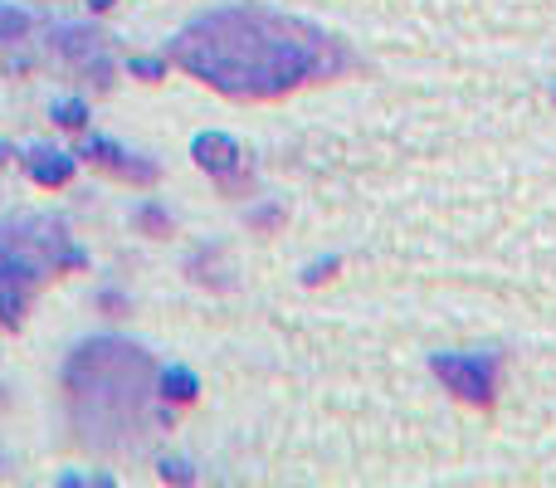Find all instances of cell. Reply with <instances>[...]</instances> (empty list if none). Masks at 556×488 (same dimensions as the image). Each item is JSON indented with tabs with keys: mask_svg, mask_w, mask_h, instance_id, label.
Returning <instances> with one entry per match:
<instances>
[{
	"mask_svg": "<svg viewBox=\"0 0 556 488\" xmlns=\"http://www.w3.org/2000/svg\"><path fill=\"white\" fill-rule=\"evenodd\" d=\"M162 479L166 484H195V470L186 460H162Z\"/></svg>",
	"mask_w": 556,
	"mask_h": 488,
	"instance_id": "obj_15",
	"label": "cell"
},
{
	"mask_svg": "<svg viewBox=\"0 0 556 488\" xmlns=\"http://www.w3.org/2000/svg\"><path fill=\"white\" fill-rule=\"evenodd\" d=\"M132 221H137V230H142V235H152V240H162V235H172V215H166L156 201L137 205V215H132Z\"/></svg>",
	"mask_w": 556,
	"mask_h": 488,
	"instance_id": "obj_9",
	"label": "cell"
},
{
	"mask_svg": "<svg viewBox=\"0 0 556 488\" xmlns=\"http://www.w3.org/2000/svg\"><path fill=\"white\" fill-rule=\"evenodd\" d=\"M430 372L450 386L459 401L469 405H493V391H498V362L493 356H473V352H434Z\"/></svg>",
	"mask_w": 556,
	"mask_h": 488,
	"instance_id": "obj_2",
	"label": "cell"
},
{
	"mask_svg": "<svg viewBox=\"0 0 556 488\" xmlns=\"http://www.w3.org/2000/svg\"><path fill=\"white\" fill-rule=\"evenodd\" d=\"M10 157H15V147H10V142H0V162H10Z\"/></svg>",
	"mask_w": 556,
	"mask_h": 488,
	"instance_id": "obj_18",
	"label": "cell"
},
{
	"mask_svg": "<svg viewBox=\"0 0 556 488\" xmlns=\"http://www.w3.org/2000/svg\"><path fill=\"white\" fill-rule=\"evenodd\" d=\"M45 259L15 254V249H0V284H39L45 278Z\"/></svg>",
	"mask_w": 556,
	"mask_h": 488,
	"instance_id": "obj_8",
	"label": "cell"
},
{
	"mask_svg": "<svg viewBox=\"0 0 556 488\" xmlns=\"http://www.w3.org/2000/svg\"><path fill=\"white\" fill-rule=\"evenodd\" d=\"M98 308H108V313H127V298L117 293V288H103V293H98Z\"/></svg>",
	"mask_w": 556,
	"mask_h": 488,
	"instance_id": "obj_17",
	"label": "cell"
},
{
	"mask_svg": "<svg viewBox=\"0 0 556 488\" xmlns=\"http://www.w3.org/2000/svg\"><path fill=\"white\" fill-rule=\"evenodd\" d=\"M25 172H29V182H39L45 191H59V186L74 182L78 157L74 152H54V147H29V152H25Z\"/></svg>",
	"mask_w": 556,
	"mask_h": 488,
	"instance_id": "obj_5",
	"label": "cell"
},
{
	"mask_svg": "<svg viewBox=\"0 0 556 488\" xmlns=\"http://www.w3.org/2000/svg\"><path fill=\"white\" fill-rule=\"evenodd\" d=\"M29 25H35V20H29L25 10H20V5H5V0H0V39H20Z\"/></svg>",
	"mask_w": 556,
	"mask_h": 488,
	"instance_id": "obj_12",
	"label": "cell"
},
{
	"mask_svg": "<svg viewBox=\"0 0 556 488\" xmlns=\"http://www.w3.org/2000/svg\"><path fill=\"white\" fill-rule=\"evenodd\" d=\"M88 5H93V10H113L117 0H88Z\"/></svg>",
	"mask_w": 556,
	"mask_h": 488,
	"instance_id": "obj_19",
	"label": "cell"
},
{
	"mask_svg": "<svg viewBox=\"0 0 556 488\" xmlns=\"http://www.w3.org/2000/svg\"><path fill=\"white\" fill-rule=\"evenodd\" d=\"M156 396H166V401H176V405H191L195 396H201V376H195L191 366H162V372H156Z\"/></svg>",
	"mask_w": 556,
	"mask_h": 488,
	"instance_id": "obj_7",
	"label": "cell"
},
{
	"mask_svg": "<svg viewBox=\"0 0 556 488\" xmlns=\"http://www.w3.org/2000/svg\"><path fill=\"white\" fill-rule=\"evenodd\" d=\"M337 268H342V259H337V254H323V259H313V264H307V268H303V284H307V288L327 284V278H332V274H337Z\"/></svg>",
	"mask_w": 556,
	"mask_h": 488,
	"instance_id": "obj_13",
	"label": "cell"
},
{
	"mask_svg": "<svg viewBox=\"0 0 556 488\" xmlns=\"http://www.w3.org/2000/svg\"><path fill=\"white\" fill-rule=\"evenodd\" d=\"M552 103H556V88H552Z\"/></svg>",
	"mask_w": 556,
	"mask_h": 488,
	"instance_id": "obj_20",
	"label": "cell"
},
{
	"mask_svg": "<svg viewBox=\"0 0 556 488\" xmlns=\"http://www.w3.org/2000/svg\"><path fill=\"white\" fill-rule=\"evenodd\" d=\"M20 317H25V293H20V284H0V323L20 327Z\"/></svg>",
	"mask_w": 556,
	"mask_h": 488,
	"instance_id": "obj_10",
	"label": "cell"
},
{
	"mask_svg": "<svg viewBox=\"0 0 556 488\" xmlns=\"http://www.w3.org/2000/svg\"><path fill=\"white\" fill-rule=\"evenodd\" d=\"M49 117H54L59 127H84L88 123V103L84 98H64V103L49 108Z\"/></svg>",
	"mask_w": 556,
	"mask_h": 488,
	"instance_id": "obj_11",
	"label": "cell"
},
{
	"mask_svg": "<svg viewBox=\"0 0 556 488\" xmlns=\"http://www.w3.org/2000/svg\"><path fill=\"white\" fill-rule=\"evenodd\" d=\"M191 157L201 172H211L225 186H244V152L230 133H195L191 137Z\"/></svg>",
	"mask_w": 556,
	"mask_h": 488,
	"instance_id": "obj_3",
	"label": "cell"
},
{
	"mask_svg": "<svg viewBox=\"0 0 556 488\" xmlns=\"http://www.w3.org/2000/svg\"><path fill=\"white\" fill-rule=\"evenodd\" d=\"M54 49L64 59H74V64H84L88 54H98V49H103V35H98L93 25H59L54 29Z\"/></svg>",
	"mask_w": 556,
	"mask_h": 488,
	"instance_id": "obj_6",
	"label": "cell"
},
{
	"mask_svg": "<svg viewBox=\"0 0 556 488\" xmlns=\"http://www.w3.org/2000/svg\"><path fill=\"white\" fill-rule=\"evenodd\" d=\"M127 68H132V74L142 78V84H156V78L166 74V64H162V59H147V54H132V59H127Z\"/></svg>",
	"mask_w": 556,
	"mask_h": 488,
	"instance_id": "obj_14",
	"label": "cell"
},
{
	"mask_svg": "<svg viewBox=\"0 0 556 488\" xmlns=\"http://www.w3.org/2000/svg\"><path fill=\"white\" fill-rule=\"evenodd\" d=\"M166 54L191 78L230 98H283L352 68L346 49L327 29L264 5L205 10L172 39Z\"/></svg>",
	"mask_w": 556,
	"mask_h": 488,
	"instance_id": "obj_1",
	"label": "cell"
},
{
	"mask_svg": "<svg viewBox=\"0 0 556 488\" xmlns=\"http://www.w3.org/2000/svg\"><path fill=\"white\" fill-rule=\"evenodd\" d=\"M74 157H88L93 166H103V172L123 176V182H137V186H152L156 176H162V166L147 162V157H132L127 147H117L113 137H88V142L78 147Z\"/></svg>",
	"mask_w": 556,
	"mask_h": 488,
	"instance_id": "obj_4",
	"label": "cell"
},
{
	"mask_svg": "<svg viewBox=\"0 0 556 488\" xmlns=\"http://www.w3.org/2000/svg\"><path fill=\"white\" fill-rule=\"evenodd\" d=\"M250 225L254 230H278V225H283V211H278V205H260V211H250Z\"/></svg>",
	"mask_w": 556,
	"mask_h": 488,
	"instance_id": "obj_16",
	"label": "cell"
}]
</instances>
